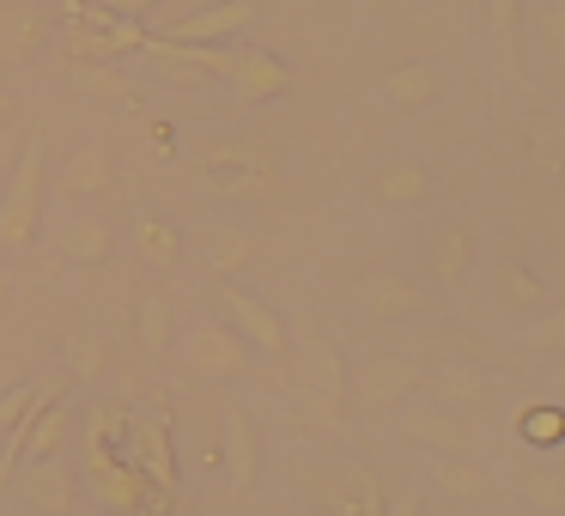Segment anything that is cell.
Here are the masks:
<instances>
[{"label": "cell", "mask_w": 565, "mask_h": 516, "mask_svg": "<svg viewBox=\"0 0 565 516\" xmlns=\"http://www.w3.org/2000/svg\"><path fill=\"white\" fill-rule=\"evenodd\" d=\"M195 176H201V189H207L213 201H225V207H274V201L286 195V176H280L274 147L262 135H237V128L201 140L195 147Z\"/></svg>", "instance_id": "1"}, {"label": "cell", "mask_w": 565, "mask_h": 516, "mask_svg": "<svg viewBox=\"0 0 565 516\" xmlns=\"http://www.w3.org/2000/svg\"><path fill=\"white\" fill-rule=\"evenodd\" d=\"M140 55H159V62L189 67V74H213V79H225V86H232L244 104L292 98V86H298L292 67H286L274 50H256V43H244V50H232V43H207V50H189V43L147 37V43H140Z\"/></svg>", "instance_id": "2"}, {"label": "cell", "mask_w": 565, "mask_h": 516, "mask_svg": "<svg viewBox=\"0 0 565 516\" xmlns=\"http://www.w3.org/2000/svg\"><path fill=\"white\" fill-rule=\"evenodd\" d=\"M110 407H92L86 419H79V431H74V467H79V486L92 492V498L104 504V510H116V516H147V498H152V486H147V474H140L135 462H128L122 450L110 443Z\"/></svg>", "instance_id": "3"}, {"label": "cell", "mask_w": 565, "mask_h": 516, "mask_svg": "<svg viewBox=\"0 0 565 516\" xmlns=\"http://www.w3.org/2000/svg\"><path fill=\"white\" fill-rule=\"evenodd\" d=\"M43 213H50V135L31 128L19 140L13 176L0 189V249H31L43 237Z\"/></svg>", "instance_id": "4"}, {"label": "cell", "mask_w": 565, "mask_h": 516, "mask_svg": "<svg viewBox=\"0 0 565 516\" xmlns=\"http://www.w3.org/2000/svg\"><path fill=\"white\" fill-rule=\"evenodd\" d=\"M298 407L310 426H347L353 413V365H347L341 341H305L298 346Z\"/></svg>", "instance_id": "5"}, {"label": "cell", "mask_w": 565, "mask_h": 516, "mask_svg": "<svg viewBox=\"0 0 565 516\" xmlns=\"http://www.w3.org/2000/svg\"><path fill=\"white\" fill-rule=\"evenodd\" d=\"M298 486L317 504V516H383L390 510V492H383L377 467L359 462V455H341L329 467H305Z\"/></svg>", "instance_id": "6"}, {"label": "cell", "mask_w": 565, "mask_h": 516, "mask_svg": "<svg viewBox=\"0 0 565 516\" xmlns=\"http://www.w3.org/2000/svg\"><path fill=\"white\" fill-rule=\"evenodd\" d=\"M419 383H426V365L407 353H365L353 370V413L365 419V426H390L395 407L414 401Z\"/></svg>", "instance_id": "7"}, {"label": "cell", "mask_w": 565, "mask_h": 516, "mask_svg": "<svg viewBox=\"0 0 565 516\" xmlns=\"http://www.w3.org/2000/svg\"><path fill=\"white\" fill-rule=\"evenodd\" d=\"M183 370L195 383H237L249 370V341L220 316H195L183 329Z\"/></svg>", "instance_id": "8"}, {"label": "cell", "mask_w": 565, "mask_h": 516, "mask_svg": "<svg viewBox=\"0 0 565 516\" xmlns=\"http://www.w3.org/2000/svg\"><path fill=\"white\" fill-rule=\"evenodd\" d=\"M395 438L414 443V450L426 455H475V426H468V413H456V407H438V401H402L395 407Z\"/></svg>", "instance_id": "9"}, {"label": "cell", "mask_w": 565, "mask_h": 516, "mask_svg": "<svg viewBox=\"0 0 565 516\" xmlns=\"http://www.w3.org/2000/svg\"><path fill=\"white\" fill-rule=\"evenodd\" d=\"M359 310L377 329H407V322H426L438 310V292L414 273H365L359 280Z\"/></svg>", "instance_id": "10"}, {"label": "cell", "mask_w": 565, "mask_h": 516, "mask_svg": "<svg viewBox=\"0 0 565 516\" xmlns=\"http://www.w3.org/2000/svg\"><path fill=\"white\" fill-rule=\"evenodd\" d=\"M213 304H220V322H225V329H237V334L249 341V353L292 358V334H286L280 310H274L268 298L244 292L237 280H220V292H213Z\"/></svg>", "instance_id": "11"}, {"label": "cell", "mask_w": 565, "mask_h": 516, "mask_svg": "<svg viewBox=\"0 0 565 516\" xmlns=\"http://www.w3.org/2000/svg\"><path fill=\"white\" fill-rule=\"evenodd\" d=\"M220 462L225 480H232L237 498H249L262 480V462H268V438H262V419L249 413L244 401H225L220 407Z\"/></svg>", "instance_id": "12"}, {"label": "cell", "mask_w": 565, "mask_h": 516, "mask_svg": "<svg viewBox=\"0 0 565 516\" xmlns=\"http://www.w3.org/2000/svg\"><path fill=\"white\" fill-rule=\"evenodd\" d=\"M116 183H122V164L98 140L62 152V164H55V201H67V207H104L116 195Z\"/></svg>", "instance_id": "13"}, {"label": "cell", "mask_w": 565, "mask_h": 516, "mask_svg": "<svg viewBox=\"0 0 565 516\" xmlns=\"http://www.w3.org/2000/svg\"><path fill=\"white\" fill-rule=\"evenodd\" d=\"M475 261H480V237H475V225L444 219V225H431L426 244H419V280H426L431 292H456V286H462L468 273H475Z\"/></svg>", "instance_id": "14"}, {"label": "cell", "mask_w": 565, "mask_h": 516, "mask_svg": "<svg viewBox=\"0 0 565 516\" xmlns=\"http://www.w3.org/2000/svg\"><path fill=\"white\" fill-rule=\"evenodd\" d=\"M13 474H19V498L31 504V516H74L79 510L74 455H25Z\"/></svg>", "instance_id": "15"}, {"label": "cell", "mask_w": 565, "mask_h": 516, "mask_svg": "<svg viewBox=\"0 0 565 516\" xmlns=\"http://www.w3.org/2000/svg\"><path fill=\"white\" fill-rule=\"evenodd\" d=\"M122 431H128V462L147 474V486L159 492V498H177V480H183V467H177V438H171V426H164V413H152V419H135L128 413L122 419Z\"/></svg>", "instance_id": "16"}, {"label": "cell", "mask_w": 565, "mask_h": 516, "mask_svg": "<svg viewBox=\"0 0 565 516\" xmlns=\"http://www.w3.org/2000/svg\"><path fill=\"white\" fill-rule=\"evenodd\" d=\"M50 249L67 261V268H104V261L122 249V232H116V219L104 207H79V213H67V219L55 225Z\"/></svg>", "instance_id": "17"}, {"label": "cell", "mask_w": 565, "mask_h": 516, "mask_svg": "<svg viewBox=\"0 0 565 516\" xmlns=\"http://www.w3.org/2000/svg\"><path fill=\"white\" fill-rule=\"evenodd\" d=\"M55 37V13L38 0H0V67H38Z\"/></svg>", "instance_id": "18"}, {"label": "cell", "mask_w": 565, "mask_h": 516, "mask_svg": "<svg viewBox=\"0 0 565 516\" xmlns=\"http://www.w3.org/2000/svg\"><path fill=\"white\" fill-rule=\"evenodd\" d=\"M249 25H256V0H213V7H195V13H177L159 37L164 43H189V50H207V43L244 37Z\"/></svg>", "instance_id": "19"}, {"label": "cell", "mask_w": 565, "mask_h": 516, "mask_svg": "<svg viewBox=\"0 0 565 516\" xmlns=\"http://www.w3.org/2000/svg\"><path fill=\"white\" fill-rule=\"evenodd\" d=\"M438 195V171L426 159H390L371 171V207L383 213H414Z\"/></svg>", "instance_id": "20"}, {"label": "cell", "mask_w": 565, "mask_h": 516, "mask_svg": "<svg viewBox=\"0 0 565 516\" xmlns=\"http://www.w3.org/2000/svg\"><path fill=\"white\" fill-rule=\"evenodd\" d=\"M128 244H135V261L147 273H177L183 268V225L171 219V213H159V207H140L135 219H128Z\"/></svg>", "instance_id": "21"}, {"label": "cell", "mask_w": 565, "mask_h": 516, "mask_svg": "<svg viewBox=\"0 0 565 516\" xmlns=\"http://www.w3.org/2000/svg\"><path fill=\"white\" fill-rule=\"evenodd\" d=\"M487 280H492V304H499L504 316H541V310L553 304L547 280H541L523 256H492Z\"/></svg>", "instance_id": "22"}, {"label": "cell", "mask_w": 565, "mask_h": 516, "mask_svg": "<svg viewBox=\"0 0 565 516\" xmlns=\"http://www.w3.org/2000/svg\"><path fill=\"white\" fill-rule=\"evenodd\" d=\"M419 395H426V401H438V407H456V413H475V407L492 395V377L480 365H468V358H444V365L426 370Z\"/></svg>", "instance_id": "23"}, {"label": "cell", "mask_w": 565, "mask_h": 516, "mask_svg": "<svg viewBox=\"0 0 565 516\" xmlns=\"http://www.w3.org/2000/svg\"><path fill=\"white\" fill-rule=\"evenodd\" d=\"M377 98L390 104V110H402V116L431 110V104L444 98L438 62H402V67H390V74H383V86H377Z\"/></svg>", "instance_id": "24"}, {"label": "cell", "mask_w": 565, "mask_h": 516, "mask_svg": "<svg viewBox=\"0 0 565 516\" xmlns=\"http://www.w3.org/2000/svg\"><path fill=\"white\" fill-rule=\"evenodd\" d=\"M426 486L450 504H487L492 498V474L475 455H426Z\"/></svg>", "instance_id": "25"}, {"label": "cell", "mask_w": 565, "mask_h": 516, "mask_svg": "<svg viewBox=\"0 0 565 516\" xmlns=\"http://www.w3.org/2000/svg\"><path fill=\"white\" fill-rule=\"evenodd\" d=\"M523 164L541 183H565V116L559 110H535L523 122Z\"/></svg>", "instance_id": "26"}, {"label": "cell", "mask_w": 565, "mask_h": 516, "mask_svg": "<svg viewBox=\"0 0 565 516\" xmlns=\"http://www.w3.org/2000/svg\"><path fill=\"white\" fill-rule=\"evenodd\" d=\"M511 498L523 516H565V467L559 462H523L511 474Z\"/></svg>", "instance_id": "27"}, {"label": "cell", "mask_w": 565, "mask_h": 516, "mask_svg": "<svg viewBox=\"0 0 565 516\" xmlns=\"http://www.w3.org/2000/svg\"><path fill=\"white\" fill-rule=\"evenodd\" d=\"M62 370H67V383H79V389H98V383L116 370L110 341H104V334H92V329H74L62 341Z\"/></svg>", "instance_id": "28"}, {"label": "cell", "mask_w": 565, "mask_h": 516, "mask_svg": "<svg viewBox=\"0 0 565 516\" xmlns=\"http://www.w3.org/2000/svg\"><path fill=\"white\" fill-rule=\"evenodd\" d=\"M135 341H140V353H147V358H164V353H171V341H177L171 298H164L159 286H140V298H135Z\"/></svg>", "instance_id": "29"}, {"label": "cell", "mask_w": 565, "mask_h": 516, "mask_svg": "<svg viewBox=\"0 0 565 516\" xmlns=\"http://www.w3.org/2000/svg\"><path fill=\"white\" fill-rule=\"evenodd\" d=\"M256 261V237L244 232V225H225L220 237L207 244V268H213V280H237V273Z\"/></svg>", "instance_id": "30"}, {"label": "cell", "mask_w": 565, "mask_h": 516, "mask_svg": "<svg viewBox=\"0 0 565 516\" xmlns=\"http://www.w3.org/2000/svg\"><path fill=\"white\" fill-rule=\"evenodd\" d=\"M516 431H523V443H535V450H553V443H565V401H535L516 413Z\"/></svg>", "instance_id": "31"}, {"label": "cell", "mask_w": 565, "mask_h": 516, "mask_svg": "<svg viewBox=\"0 0 565 516\" xmlns=\"http://www.w3.org/2000/svg\"><path fill=\"white\" fill-rule=\"evenodd\" d=\"M529 31H535V55H541V62H547V67H565V0L535 7Z\"/></svg>", "instance_id": "32"}, {"label": "cell", "mask_w": 565, "mask_h": 516, "mask_svg": "<svg viewBox=\"0 0 565 516\" xmlns=\"http://www.w3.org/2000/svg\"><path fill=\"white\" fill-rule=\"evenodd\" d=\"M67 79H74L79 92H98V98H122V104H135V86H128V79L116 74L110 62H67Z\"/></svg>", "instance_id": "33"}, {"label": "cell", "mask_w": 565, "mask_h": 516, "mask_svg": "<svg viewBox=\"0 0 565 516\" xmlns=\"http://www.w3.org/2000/svg\"><path fill=\"white\" fill-rule=\"evenodd\" d=\"M523 353H547V358H565V304H547V310H541V316H529Z\"/></svg>", "instance_id": "34"}, {"label": "cell", "mask_w": 565, "mask_h": 516, "mask_svg": "<svg viewBox=\"0 0 565 516\" xmlns=\"http://www.w3.org/2000/svg\"><path fill=\"white\" fill-rule=\"evenodd\" d=\"M487 19H492V37L504 50H516V31H523V0H487Z\"/></svg>", "instance_id": "35"}, {"label": "cell", "mask_w": 565, "mask_h": 516, "mask_svg": "<svg viewBox=\"0 0 565 516\" xmlns=\"http://www.w3.org/2000/svg\"><path fill=\"white\" fill-rule=\"evenodd\" d=\"M92 7H104V13H116V19H147V13H159L164 0H92Z\"/></svg>", "instance_id": "36"}, {"label": "cell", "mask_w": 565, "mask_h": 516, "mask_svg": "<svg viewBox=\"0 0 565 516\" xmlns=\"http://www.w3.org/2000/svg\"><path fill=\"white\" fill-rule=\"evenodd\" d=\"M383 516H426V498H419L414 486H395L390 492V510H383Z\"/></svg>", "instance_id": "37"}, {"label": "cell", "mask_w": 565, "mask_h": 516, "mask_svg": "<svg viewBox=\"0 0 565 516\" xmlns=\"http://www.w3.org/2000/svg\"><path fill=\"white\" fill-rule=\"evenodd\" d=\"M13 122H19V92H13V86H0V135H7Z\"/></svg>", "instance_id": "38"}, {"label": "cell", "mask_w": 565, "mask_h": 516, "mask_svg": "<svg viewBox=\"0 0 565 516\" xmlns=\"http://www.w3.org/2000/svg\"><path fill=\"white\" fill-rule=\"evenodd\" d=\"M13 298V273H7V261H0V304Z\"/></svg>", "instance_id": "39"}, {"label": "cell", "mask_w": 565, "mask_h": 516, "mask_svg": "<svg viewBox=\"0 0 565 516\" xmlns=\"http://www.w3.org/2000/svg\"><path fill=\"white\" fill-rule=\"evenodd\" d=\"M553 401H565V358H559V370H553Z\"/></svg>", "instance_id": "40"}]
</instances>
